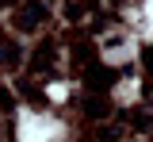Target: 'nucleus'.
<instances>
[{
	"mask_svg": "<svg viewBox=\"0 0 153 142\" xmlns=\"http://www.w3.org/2000/svg\"><path fill=\"white\" fill-rule=\"evenodd\" d=\"M65 138V127L50 115H38V111H23L19 115V142H61Z\"/></svg>",
	"mask_w": 153,
	"mask_h": 142,
	"instance_id": "f257e3e1",
	"label": "nucleus"
},
{
	"mask_svg": "<svg viewBox=\"0 0 153 142\" xmlns=\"http://www.w3.org/2000/svg\"><path fill=\"white\" fill-rule=\"evenodd\" d=\"M134 50H138V46H134L130 39H103V58L107 61H130Z\"/></svg>",
	"mask_w": 153,
	"mask_h": 142,
	"instance_id": "f03ea898",
	"label": "nucleus"
},
{
	"mask_svg": "<svg viewBox=\"0 0 153 142\" xmlns=\"http://www.w3.org/2000/svg\"><path fill=\"white\" fill-rule=\"evenodd\" d=\"M146 31L153 35V0H146Z\"/></svg>",
	"mask_w": 153,
	"mask_h": 142,
	"instance_id": "20e7f679",
	"label": "nucleus"
},
{
	"mask_svg": "<svg viewBox=\"0 0 153 142\" xmlns=\"http://www.w3.org/2000/svg\"><path fill=\"white\" fill-rule=\"evenodd\" d=\"M65 92H69L65 84H50V100H65Z\"/></svg>",
	"mask_w": 153,
	"mask_h": 142,
	"instance_id": "7ed1b4c3",
	"label": "nucleus"
}]
</instances>
